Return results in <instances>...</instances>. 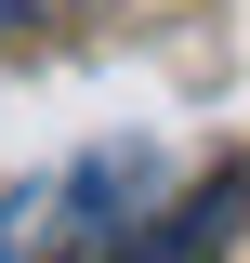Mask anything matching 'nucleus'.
Listing matches in <instances>:
<instances>
[{"instance_id": "nucleus-1", "label": "nucleus", "mask_w": 250, "mask_h": 263, "mask_svg": "<svg viewBox=\"0 0 250 263\" xmlns=\"http://www.w3.org/2000/svg\"><path fill=\"white\" fill-rule=\"evenodd\" d=\"M145 184H158V158H145V145H93L79 171H53V184H27L13 211H0V263L105 250L119 224H145Z\"/></svg>"}, {"instance_id": "nucleus-2", "label": "nucleus", "mask_w": 250, "mask_h": 263, "mask_svg": "<svg viewBox=\"0 0 250 263\" xmlns=\"http://www.w3.org/2000/svg\"><path fill=\"white\" fill-rule=\"evenodd\" d=\"M237 224H250V171L211 158V171H198V184L171 197L145 237H119V263H224V250H237Z\"/></svg>"}, {"instance_id": "nucleus-3", "label": "nucleus", "mask_w": 250, "mask_h": 263, "mask_svg": "<svg viewBox=\"0 0 250 263\" xmlns=\"http://www.w3.org/2000/svg\"><path fill=\"white\" fill-rule=\"evenodd\" d=\"M40 13H66V0H0V40H13V27H40Z\"/></svg>"}]
</instances>
